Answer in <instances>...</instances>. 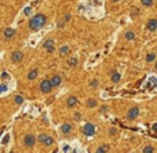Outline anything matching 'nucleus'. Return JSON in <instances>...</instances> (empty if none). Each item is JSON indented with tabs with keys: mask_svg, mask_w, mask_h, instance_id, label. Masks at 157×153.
<instances>
[{
	"mask_svg": "<svg viewBox=\"0 0 157 153\" xmlns=\"http://www.w3.org/2000/svg\"><path fill=\"white\" fill-rule=\"evenodd\" d=\"M6 91H7V86L4 83H1L0 84V92H6Z\"/></svg>",
	"mask_w": 157,
	"mask_h": 153,
	"instance_id": "obj_25",
	"label": "nucleus"
},
{
	"mask_svg": "<svg viewBox=\"0 0 157 153\" xmlns=\"http://www.w3.org/2000/svg\"><path fill=\"white\" fill-rule=\"evenodd\" d=\"M7 76H8V74H7V73H6V72H3V73H1V77H3V79H6Z\"/></svg>",
	"mask_w": 157,
	"mask_h": 153,
	"instance_id": "obj_35",
	"label": "nucleus"
},
{
	"mask_svg": "<svg viewBox=\"0 0 157 153\" xmlns=\"http://www.w3.org/2000/svg\"><path fill=\"white\" fill-rule=\"evenodd\" d=\"M52 142H54L52 137H48V135H47V138L44 139V142H43V144H44L46 146H50V145H52Z\"/></svg>",
	"mask_w": 157,
	"mask_h": 153,
	"instance_id": "obj_17",
	"label": "nucleus"
},
{
	"mask_svg": "<svg viewBox=\"0 0 157 153\" xmlns=\"http://www.w3.org/2000/svg\"><path fill=\"white\" fill-rule=\"evenodd\" d=\"M22 102H24V98H22V95H17L15 97V104H22Z\"/></svg>",
	"mask_w": 157,
	"mask_h": 153,
	"instance_id": "obj_24",
	"label": "nucleus"
},
{
	"mask_svg": "<svg viewBox=\"0 0 157 153\" xmlns=\"http://www.w3.org/2000/svg\"><path fill=\"white\" fill-rule=\"evenodd\" d=\"M69 19H70V15H69V14H66V15L63 17V22H68Z\"/></svg>",
	"mask_w": 157,
	"mask_h": 153,
	"instance_id": "obj_32",
	"label": "nucleus"
},
{
	"mask_svg": "<svg viewBox=\"0 0 157 153\" xmlns=\"http://www.w3.org/2000/svg\"><path fill=\"white\" fill-rule=\"evenodd\" d=\"M87 106H88V108H95V106H96V101H95V99H88V101H87Z\"/></svg>",
	"mask_w": 157,
	"mask_h": 153,
	"instance_id": "obj_19",
	"label": "nucleus"
},
{
	"mask_svg": "<svg viewBox=\"0 0 157 153\" xmlns=\"http://www.w3.org/2000/svg\"><path fill=\"white\" fill-rule=\"evenodd\" d=\"M116 132H117V131H116V128H110L109 130V134H110V135H116Z\"/></svg>",
	"mask_w": 157,
	"mask_h": 153,
	"instance_id": "obj_30",
	"label": "nucleus"
},
{
	"mask_svg": "<svg viewBox=\"0 0 157 153\" xmlns=\"http://www.w3.org/2000/svg\"><path fill=\"white\" fill-rule=\"evenodd\" d=\"M106 150H108V146L103 145V146H101V148H98V149H96V153H105Z\"/></svg>",
	"mask_w": 157,
	"mask_h": 153,
	"instance_id": "obj_23",
	"label": "nucleus"
},
{
	"mask_svg": "<svg viewBox=\"0 0 157 153\" xmlns=\"http://www.w3.org/2000/svg\"><path fill=\"white\" fill-rule=\"evenodd\" d=\"M52 88H54V87H52V84H51V80H43L40 83V91L44 92V94L50 92Z\"/></svg>",
	"mask_w": 157,
	"mask_h": 153,
	"instance_id": "obj_2",
	"label": "nucleus"
},
{
	"mask_svg": "<svg viewBox=\"0 0 157 153\" xmlns=\"http://www.w3.org/2000/svg\"><path fill=\"white\" fill-rule=\"evenodd\" d=\"M83 132L86 134L87 137H92L95 134V127L94 124H91V123H87L86 126L83 127Z\"/></svg>",
	"mask_w": 157,
	"mask_h": 153,
	"instance_id": "obj_3",
	"label": "nucleus"
},
{
	"mask_svg": "<svg viewBox=\"0 0 157 153\" xmlns=\"http://www.w3.org/2000/svg\"><path fill=\"white\" fill-rule=\"evenodd\" d=\"M73 119H74V120H76V121H78V120H80V119H81V114H80V113H74V116H73Z\"/></svg>",
	"mask_w": 157,
	"mask_h": 153,
	"instance_id": "obj_28",
	"label": "nucleus"
},
{
	"mask_svg": "<svg viewBox=\"0 0 157 153\" xmlns=\"http://www.w3.org/2000/svg\"><path fill=\"white\" fill-rule=\"evenodd\" d=\"M22 58H24V54L21 52V51H15L13 55H11V61L17 64V62H19V61H22Z\"/></svg>",
	"mask_w": 157,
	"mask_h": 153,
	"instance_id": "obj_7",
	"label": "nucleus"
},
{
	"mask_svg": "<svg viewBox=\"0 0 157 153\" xmlns=\"http://www.w3.org/2000/svg\"><path fill=\"white\" fill-rule=\"evenodd\" d=\"M69 150H70V148H69L68 145H66V146H63V152H69Z\"/></svg>",
	"mask_w": 157,
	"mask_h": 153,
	"instance_id": "obj_34",
	"label": "nucleus"
},
{
	"mask_svg": "<svg viewBox=\"0 0 157 153\" xmlns=\"http://www.w3.org/2000/svg\"><path fill=\"white\" fill-rule=\"evenodd\" d=\"M154 69L157 70V61H156V64H154Z\"/></svg>",
	"mask_w": 157,
	"mask_h": 153,
	"instance_id": "obj_36",
	"label": "nucleus"
},
{
	"mask_svg": "<svg viewBox=\"0 0 157 153\" xmlns=\"http://www.w3.org/2000/svg\"><path fill=\"white\" fill-rule=\"evenodd\" d=\"M124 37H126L127 40H134V39H135V33L131 32V31H128V32H126Z\"/></svg>",
	"mask_w": 157,
	"mask_h": 153,
	"instance_id": "obj_16",
	"label": "nucleus"
},
{
	"mask_svg": "<svg viewBox=\"0 0 157 153\" xmlns=\"http://www.w3.org/2000/svg\"><path fill=\"white\" fill-rule=\"evenodd\" d=\"M46 21H47L46 15H43V14H37V15H35L31 21H29V28H31L32 31H39L40 28H43V26H44Z\"/></svg>",
	"mask_w": 157,
	"mask_h": 153,
	"instance_id": "obj_1",
	"label": "nucleus"
},
{
	"mask_svg": "<svg viewBox=\"0 0 157 153\" xmlns=\"http://www.w3.org/2000/svg\"><path fill=\"white\" fill-rule=\"evenodd\" d=\"M141 1H142V4L146 6V7H150L153 4V0H141Z\"/></svg>",
	"mask_w": 157,
	"mask_h": 153,
	"instance_id": "obj_22",
	"label": "nucleus"
},
{
	"mask_svg": "<svg viewBox=\"0 0 157 153\" xmlns=\"http://www.w3.org/2000/svg\"><path fill=\"white\" fill-rule=\"evenodd\" d=\"M68 106L69 108H73L74 105H77L78 104V99H77V97H69V99H68Z\"/></svg>",
	"mask_w": 157,
	"mask_h": 153,
	"instance_id": "obj_11",
	"label": "nucleus"
},
{
	"mask_svg": "<svg viewBox=\"0 0 157 153\" xmlns=\"http://www.w3.org/2000/svg\"><path fill=\"white\" fill-rule=\"evenodd\" d=\"M154 59H156V54H154V52L148 54V57H146V61H148V62H153Z\"/></svg>",
	"mask_w": 157,
	"mask_h": 153,
	"instance_id": "obj_18",
	"label": "nucleus"
},
{
	"mask_svg": "<svg viewBox=\"0 0 157 153\" xmlns=\"http://www.w3.org/2000/svg\"><path fill=\"white\" fill-rule=\"evenodd\" d=\"M24 144H25V146H28V148H33V146H35V144H36V138H35V135H32V134L25 135Z\"/></svg>",
	"mask_w": 157,
	"mask_h": 153,
	"instance_id": "obj_4",
	"label": "nucleus"
},
{
	"mask_svg": "<svg viewBox=\"0 0 157 153\" xmlns=\"http://www.w3.org/2000/svg\"><path fill=\"white\" fill-rule=\"evenodd\" d=\"M148 29L152 31V32H154V31H156V29H157V19L152 18V19L148 21Z\"/></svg>",
	"mask_w": 157,
	"mask_h": 153,
	"instance_id": "obj_8",
	"label": "nucleus"
},
{
	"mask_svg": "<svg viewBox=\"0 0 157 153\" xmlns=\"http://www.w3.org/2000/svg\"><path fill=\"white\" fill-rule=\"evenodd\" d=\"M120 79H121V74H120V73L113 72V74H112V81H113V83H118Z\"/></svg>",
	"mask_w": 157,
	"mask_h": 153,
	"instance_id": "obj_15",
	"label": "nucleus"
},
{
	"mask_svg": "<svg viewBox=\"0 0 157 153\" xmlns=\"http://www.w3.org/2000/svg\"><path fill=\"white\" fill-rule=\"evenodd\" d=\"M43 47L47 50L48 52H52L55 50V46H54V40H51V39H48V40H46L44 43H43Z\"/></svg>",
	"mask_w": 157,
	"mask_h": 153,
	"instance_id": "obj_6",
	"label": "nucleus"
},
{
	"mask_svg": "<svg viewBox=\"0 0 157 153\" xmlns=\"http://www.w3.org/2000/svg\"><path fill=\"white\" fill-rule=\"evenodd\" d=\"M153 152H154V148H152V146L143 148V153H153Z\"/></svg>",
	"mask_w": 157,
	"mask_h": 153,
	"instance_id": "obj_21",
	"label": "nucleus"
},
{
	"mask_svg": "<svg viewBox=\"0 0 157 153\" xmlns=\"http://www.w3.org/2000/svg\"><path fill=\"white\" fill-rule=\"evenodd\" d=\"M69 51H70L69 46H62V47L59 48V54H61V57H65V55L69 54Z\"/></svg>",
	"mask_w": 157,
	"mask_h": 153,
	"instance_id": "obj_12",
	"label": "nucleus"
},
{
	"mask_svg": "<svg viewBox=\"0 0 157 153\" xmlns=\"http://www.w3.org/2000/svg\"><path fill=\"white\" fill-rule=\"evenodd\" d=\"M138 114H139V109H138L136 106H134V108H131V109L128 110L127 119H128V120H135V119L138 117Z\"/></svg>",
	"mask_w": 157,
	"mask_h": 153,
	"instance_id": "obj_5",
	"label": "nucleus"
},
{
	"mask_svg": "<svg viewBox=\"0 0 157 153\" xmlns=\"http://www.w3.org/2000/svg\"><path fill=\"white\" fill-rule=\"evenodd\" d=\"M31 10H32L31 7H26V8H25V10H24V14H25V15H28V14L31 13Z\"/></svg>",
	"mask_w": 157,
	"mask_h": 153,
	"instance_id": "obj_29",
	"label": "nucleus"
},
{
	"mask_svg": "<svg viewBox=\"0 0 157 153\" xmlns=\"http://www.w3.org/2000/svg\"><path fill=\"white\" fill-rule=\"evenodd\" d=\"M3 35H4V37H6L7 40H10V39L15 35V31L11 29V28H7V29H4V33H3Z\"/></svg>",
	"mask_w": 157,
	"mask_h": 153,
	"instance_id": "obj_9",
	"label": "nucleus"
},
{
	"mask_svg": "<svg viewBox=\"0 0 157 153\" xmlns=\"http://www.w3.org/2000/svg\"><path fill=\"white\" fill-rule=\"evenodd\" d=\"M112 1H113V3H117L118 0H112Z\"/></svg>",
	"mask_w": 157,
	"mask_h": 153,
	"instance_id": "obj_37",
	"label": "nucleus"
},
{
	"mask_svg": "<svg viewBox=\"0 0 157 153\" xmlns=\"http://www.w3.org/2000/svg\"><path fill=\"white\" fill-rule=\"evenodd\" d=\"M96 86H98V80H95L94 79V80L91 81V87H96Z\"/></svg>",
	"mask_w": 157,
	"mask_h": 153,
	"instance_id": "obj_31",
	"label": "nucleus"
},
{
	"mask_svg": "<svg viewBox=\"0 0 157 153\" xmlns=\"http://www.w3.org/2000/svg\"><path fill=\"white\" fill-rule=\"evenodd\" d=\"M8 139H10V135H4L3 141H1V144H3V145H6V144L8 142Z\"/></svg>",
	"mask_w": 157,
	"mask_h": 153,
	"instance_id": "obj_27",
	"label": "nucleus"
},
{
	"mask_svg": "<svg viewBox=\"0 0 157 153\" xmlns=\"http://www.w3.org/2000/svg\"><path fill=\"white\" fill-rule=\"evenodd\" d=\"M131 14H132V15H136V14H138V8H132Z\"/></svg>",
	"mask_w": 157,
	"mask_h": 153,
	"instance_id": "obj_33",
	"label": "nucleus"
},
{
	"mask_svg": "<svg viewBox=\"0 0 157 153\" xmlns=\"http://www.w3.org/2000/svg\"><path fill=\"white\" fill-rule=\"evenodd\" d=\"M61 130H62L63 134H69V132L72 131V126L70 124H63L62 127H61Z\"/></svg>",
	"mask_w": 157,
	"mask_h": 153,
	"instance_id": "obj_14",
	"label": "nucleus"
},
{
	"mask_svg": "<svg viewBox=\"0 0 157 153\" xmlns=\"http://www.w3.org/2000/svg\"><path fill=\"white\" fill-rule=\"evenodd\" d=\"M46 138H47V135H46V134H41V135H39V142H41V144H43Z\"/></svg>",
	"mask_w": 157,
	"mask_h": 153,
	"instance_id": "obj_26",
	"label": "nucleus"
},
{
	"mask_svg": "<svg viewBox=\"0 0 157 153\" xmlns=\"http://www.w3.org/2000/svg\"><path fill=\"white\" fill-rule=\"evenodd\" d=\"M61 81H62V79H61L58 74H55V76H52V79H51V84H52V87H58V86L61 84Z\"/></svg>",
	"mask_w": 157,
	"mask_h": 153,
	"instance_id": "obj_10",
	"label": "nucleus"
},
{
	"mask_svg": "<svg viewBox=\"0 0 157 153\" xmlns=\"http://www.w3.org/2000/svg\"><path fill=\"white\" fill-rule=\"evenodd\" d=\"M36 77H37V69H32L29 72V74H28V79L29 80H35Z\"/></svg>",
	"mask_w": 157,
	"mask_h": 153,
	"instance_id": "obj_13",
	"label": "nucleus"
},
{
	"mask_svg": "<svg viewBox=\"0 0 157 153\" xmlns=\"http://www.w3.org/2000/svg\"><path fill=\"white\" fill-rule=\"evenodd\" d=\"M68 64L70 65V66H76V65H77V58H70V59L68 61Z\"/></svg>",
	"mask_w": 157,
	"mask_h": 153,
	"instance_id": "obj_20",
	"label": "nucleus"
}]
</instances>
